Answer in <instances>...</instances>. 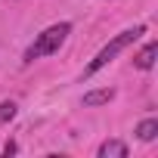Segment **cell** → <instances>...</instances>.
<instances>
[{
    "label": "cell",
    "mask_w": 158,
    "mask_h": 158,
    "mask_svg": "<svg viewBox=\"0 0 158 158\" xmlns=\"http://www.w3.org/2000/svg\"><path fill=\"white\" fill-rule=\"evenodd\" d=\"M143 34H146V25H133V28H127V31L115 34V37H112V40H109V44H106V47L93 56V62L84 68V77H93L96 71H102V68H106V65H109V62H112L121 50H127V47H130L133 40H139Z\"/></svg>",
    "instance_id": "cell-1"
},
{
    "label": "cell",
    "mask_w": 158,
    "mask_h": 158,
    "mask_svg": "<svg viewBox=\"0 0 158 158\" xmlns=\"http://www.w3.org/2000/svg\"><path fill=\"white\" fill-rule=\"evenodd\" d=\"M68 34H71V25H68V22H56V25L44 28V31L34 37V44L25 50V65H31L34 59H44V56L59 53V47L65 44V37H68Z\"/></svg>",
    "instance_id": "cell-2"
},
{
    "label": "cell",
    "mask_w": 158,
    "mask_h": 158,
    "mask_svg": "<svg viewBox=\"0 0 158 158\" xmlns=\"http://www.w3.org/2000/svg\"><path fill=\"white\" fill-rule=\"evenodd\" d=\"M155 56H158V44H155V40H149V44L133 56V65H136V68H143V71H149V68L155 65Z\"/></svg>",
    "instance_id": "cell-3"
},
{
    "label": "cell",
    "mask_w": 158,
    "mask_h": 158,
    "mask_svg": "<svg viewBox=\"0 0 158 158\" xmlns=\"http://www.w3.org/2000/svg\"><path fill=\"white\" fill-rule=\"evenodd\" d=\"M96 155H99V158H127L130 152H127V143H121V139H106V143L96 149Z\"/></svg>",
    "instance_id": "cell-4"
},
{
    "label": "cell",
    "mask_w": 158,
    "mask_h": 158,
    "mask_svg": "<svg viewBox=\"0 0 158 158\" xmlns=\"http://www.w3.org/2000/svg\"><path fill=\"white\" fill-rule=\"evenodd\" d=\"M115 99V90H90V93H84V109H96V106H106V102H112Z\"/></svg>",
    "instance_id": "cell-5"
},
{
    "label": "cell",
    "mask_w": 158,
    "mask_h": 158,
    "mask_svg": "<svg viewBox=\"0 0 158 158\" xmlns=\"http://www.w3.org/2000/svg\"><path fill=\"white\" fill-rule=\"evenodd\" d=\"M136 136H139L143 143H152V139L158 136V118H146V121H139V124H136Z\"/></svg>",
    "instance_id": "cell-6"
},
{
    "label": "cell",
    "mask_w": 158,
    "mask_h": 158,
    "mask_svg": "<svg viewBox=\"0 0 158 158\" xmlns=\"http://www.w3.org/2000/svg\"><path fill=\"white\" fill-rule=\"evenodd\" d=\"M16 112H19V106H16L13 99H3V102H0V127L10 124V121L16 118Z\"/></svg>",
    "instance_id": "cell-7"
},
{
    "label": "cell",
    "mask_w": 158,
    "mask_h": 158,
    "mask_svg": "<svg viewBox=\"0 0 158 158\" xmlns=\"http://www.w3.org/2000/svg\"><path fill=\"white\" fill-rule=\"evenodd\" d=\"M16 152H19V146H16V143H13V139H10V143H6V146H3V155H16Z\"/></svg>",
    "instance_id": "cell-8"
}]
</instances>
